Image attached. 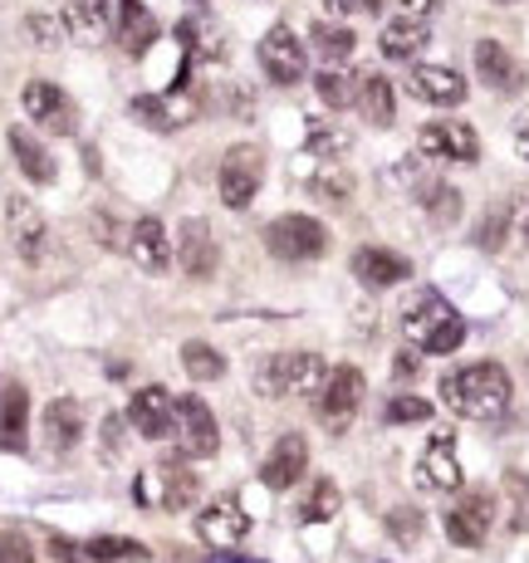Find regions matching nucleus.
I'll return each mask as SVG.
<instances>
[{"label":"nucleus","mask_w":529,"mask_h":563,"mask_svg":"<svg viewBox=\"0 0 529 563\" xmlns=\"http://www.w3.org/2000/svg\"><path fill=\"white\" fill-rule=\"evenodd\" d=\"M515 387H510V373L500 363H466L456 373L441 377V402H447L456 417L466 421H491L510 407Z\"/></svg>","instance_id":"nucleus-1"},{"label":"nucleus","mask_w":529,"mask_h":563,"mask_svg":"<svg viewBox=\"0 0 529 563\" xmlns=\"http://www.w3.org/2000/svg\"><path fill=\"white\" fill-rule=\"evenodd\" d=\"M403 333L412 349L422 353H437V358H447V353H456L461 343H466V319H461L456 309L447 305L441 295H417L412 305L403 313Z\"/></svg>","instance_id":"nucleus-2"},{"label":"nucleus","mask_w":529,"mask_h":563,"mask_svg":"<svg viewBox=\"0 0 529 563\" xmlns=\"http://www.w3.org/2000/svg\"><path fill=\"white\" fill-rule=\"evenodd\" d=\"M323 383H329V363L319 353H275L269 363H261L255 373V387L265 397H279V402H295V397H319Z\"/></svg>","instance_id":"nucleus-3"},{"label":"nucleus","mask_w":529,"mask_h":563,"mask_svg":"<svg viewBox=\"0 0 529 563\" xmlns=\"http://www.w3.org/2000/svg\"><path fill=\"white\" fill-rule=\"evenodd\" d=\"M137 505H153V510H187L191 500H197V475L187 471V461H157L153 471L137 475Z\"/></svg>","instance_id":"nucleus-4"},{"label":"nucleus","mask_w":529,"mask_h":563,"mask_svg":"<svg viewBox=\"0 0 529 563\" xmlns=\"http://www.w3.org/2000/svg\"><path fill=\"white\" fill-rule=\"evenodd\" d=\"M265 245L279 260H319L329 251V231L315 216H279V221L265 225Z\"/></svg>","instance_id":"nucleus-5"},{"label":"nucleus","mask_w":529,"mask_h":563,"mask_svg":"<svg viewBox=\"0 0 529 563\" xmlns=\"http://www.w3.org/2000/svg\"><path fill=\"white\" fill-rule=\"evenodd\" d=\"M363 393H368V383H363V373L353 363L329 367V383H323V393H319V421L329 431H343L353 417H359Z\"/></svg>","instance_id":"nucleus-6"},{"label":"nucleus","mask_w":529,"mask_h":563,"mask_svg":"<svg viewBox=\"0 0 529 563\" xmlns=\"http://www.w3.org/2000/svg\"><path fill=\"white\" fill-rule=\"evenodd\" d=\"M417 153L431 157V162H476L481 157V137L471 123H456V118H437L417 133Z\"/></svg>","instance_id":"nucleus-7"},{"label":"nucleus","mask_w":529,"mask_h":563,"mask_svg":"<svg viewBox=\"0 0 529 563\" xmlns=\"http://www.w3.org/2000/svg\"><path fill=\"white\" fill-rule=\"evenodd\" d=\"M495 525V495L491 490H466L447 510V539L456 549H481Z\"/></svg>","instance_id":"nucleus-8"},{"label":"nucleus","mask_w":529,"mask_h":563,"mask_svg":"<svg viewBox=\"0 0 529 563\" xmlns=\"http://www.w3.org/2000/svg\"><path fill=\"white\" fill-rule=\"evenodd\" d=\"M20 103H25L30 123H40L45 133H74V128H79V108L49 79H30L25 89H20Z\"/></svg>","instance_id":"nucleus-9"},{"label":"nucleus","mask_w":529,"mask_h":563,"mask_svg":"<svg viewBox=\"0 0 529 563\" xmlns=\"http://www.w3.org/2000/svg\"><path fill=\"white\" fill-rule=\"evenodd\" d=\"M5 231H10V245L25 265H40L49 251V225H45V211L25 197H10L5 201Z\"/></svg>","instance_id":"nucleus-10"},{"label":"nucleus","mask_w":529,"mask_h":563,"mask_svg":"<svg viewBox=\"0 0 529 563\" xmlns=\"http://www.w3.org/2000/svg\"><path fill=\"white\" fill-rule=\"evenodd\" d=\"M261 177H265L261 147H235V153H225V162H221V201L231 206V211H245V206L255 201V191H261Z\"/></svg>","instance_id":"nucleus-11"},{"label":"nucleus","mask_w":529,"mask_h":563,"mask_svg":"<svg viewBox=\"0 0 529 563\" xmlns=\"http://www.w3.org/2000/svg\"><path fill=\"white\" fill-rule=\"evenodd\" d=\"M177 437H181V456L187 461H211L221 451V427H216L211 407L201 397H181L177 402Z\"/></svg>","instance_id":"nucleus-12"},{"label":"nucleus","mask_w":529,"mask_h":563,"mask_svg":"<svg viewBox=\"0 0 529 563\" xmlns=\"http://www.w3.org/2000/svg\"><path fill=\"white\" fill-rule=\"evenodd\" d=\"M305 45H299V35L289 25H275V30H265V40H261V69H265V79L269 84H299L305 79Z\"/></svg>","instance_id":"nucleus-13"},{"label":"nucleus","mask_w":529,"mask_h":563,"mask_svg":"<svg viewBox=\"0 0 529 563\" xmlns=\"http://www.w3.org/2000/svg\"><path fill=\"white\" fill-rule=\"evenodd\" d=\"M197 534L216 549H235L245 534H251V515H245V505L235 500V495H221V500H211L207 510H201Z\"/></svg>","instance_id":"nucleus-14"},{"label":"nucleus","mask_w":529,"mask_h":563,"mask_svg":"<svg viewBox=\"0 0 529 563\" xmlns=\"http://www.w3.org/2000/svg\"><path fill=\"white\" fill-rule=\"evenodd\" d=\"M128 427L147 441H162L177 427V402L167 397V387H137L133 402H128Z\"/></svg>","instance_id":"nucleus-15"},{"label":"nucleus","mask_w":529,"mask_h":563,"mask_svg":"<svg viewBox=\"0 0 529 563\" xmlns=\"http://www.w3.org/2000/svg\"><path fill=\"white\" fill-rule=\"evenodd\" d=\"M133 113L147 128H157V133H177V128H187L201 113V103H197V93H137Z\"/></svg>","instance_id":"nucleus-16"},{"label":"nucleus","mask_w":529,"mask_h":563,"mask_svg":"<svg viewBox=\"0 0 529 563\" xmlns=\"http://www.w3.org/2000/svg\"><path fill=\"white\" fill-rule=\"evenodd\" d=\"M417 481L441 495L461 490V461H456V437H451V431H437V437L427 441L422 461H417Z\"/></svg>","instance_id":"nucleus-17"},{"label":"nucleus","mask_w":529,"mask_h":563,"mask_svg":"<svg viewBox=\"0 0 529 563\" xmlns=\"http://www.w3.org/2000/svg\"><path fill=\"white\" fill-rule=\"evenodd\" d=\"M407 89H412V99L437 103V108L466 103V79H461L451 64H417V69L407 74Z\"/></svg>","instance_id":"nucleus-18"},{"label":"nucleus","mask_w":529,"mask_h":563,"mask_svg":"<svg viewBox=\"0 0 529 563\" xmlns=\"http://www.w3.org/2000/svg\"><path fill=\"white\" fill-rule=\"evenodd\" d=\"M177 45H181V59L191 64H221L225 59V30L216 25L207 10H197V15H181L177 20Z\"/></svg>","instance_id":"nucleus-19"},{"label":"nucleus","mask_w":529,"mask_h":563,"mask_svg":"<svg viewBox=\"0 0 529 563\" xmlns=\"http://www.w3.org/2000/svg\"><path fill=\"white\" fill-rule=\"evenodd\" d=\"M59 30L74 40V45L93 49L113 35V20H108V0H69L59 10Z\"/></svg>","instance_id":"nucleus-20"},{"label":"nucleus","mask_w":529,"mask_h":563,"mask_svg":"<svg viewBox=\"0 0 529 563\" xmlns=\"http://www.w3.org/2000/svg\"><path fill=\"white\" fill-rule=\"evenodd\" d=\"M305 471H309V446H305V437H279L275 446H269V456L261 465V481L269 485V490H289V485H299L305 481Z\"/></svg>","instance_id":"nucleus-21"},{"label":"nucleus","mask_w":529,"mask_h":563,"mask_svg":"<svg viewBox=\"0 0 529 563\" xmlns=\"http://www.w3.org/2000/svg\"><path fill=\"white\" fill-rule=\"evenodd\" d=\"M353 275H359L363 289H393L403 285L407 275H412V265H407L397 251H383V245H363L359 255H353Z\"/></svg>","instance_id":"nucleus-22"},{"label":"nucleus","mask_w":529,"mask_h":563,"mask_svg":"<svg viewBox=\"0 0 529 563\" xmlns=\"http://www.w3.org/2000/svg\"><path fill=\"white\" fill-rule=\"evenodd\" d=\"M113 35L123 45L128 59H143L157 40V20L143 10V0H118V15H113Z\"/></svg>","instance_id":"nucleus-23"},{"label":"nucleus","mask_w":529,"mask_h":563,"mask_svg":"<svg viewBox=\"0 0 529 563\" xmlns=\"http://www.w3.org/2000/svg\"><path fill=\"white\" fill-rule=\"evenodd\" d=\"M177 260H181V269H187L191 279H211L216 275V260H221V251H216V235H211L207 221H187V225H181Z\"/></svg>","instance_id":"nucleus-24"},{"label":"nucleus","mask_w":529,"mask_h":563,"mask_svg":"<svg viewBox=\"0 0 529 563\" xmlns=\"http://www.w3.org/2000/svg\"><path fill=\"white\" fill-rule=\"evenodd\" d=\"M476 74H481L485 89H495V93H515L525 84L515 54L505 45H495V40H481V45H476Z\"/></svg>","instance_id":"nucleus-25"},{"label":"nucleus","mask_w":529,"mask_h":563,"mask_svg":"<svg viewBox=\"0 0 529 563\" xmlns=\"http://www.w3.org/2000/svg\"><path fill=\"white\" fill-rule=\"evenodd\" d=\"M128 255L147 269V275H162L172 265V245H167V231H162L157 216H143V221L128 231Z\"/></svg>","instance_id":"nucleus-26"},{"label":"nucleus","mask_w":529,"mask_h":563,"mask_svg":"<svg viewBox=\"0 0 529 563\" xmlns=\"http://www.w3.org/2000/svg\"><path fill=\"white\" fill-rule=\"evenodd\" d=\"M84 437V407L74 402V397H54V402L45 407V446L49 451H74Z\"/></svg>","instance_id":"nucleus-27"},{"label":"nucleus","mask_w":529,"mask_h":563,"mask_svg":"<svg viewBox=\"0 0 529 563\" xmlns=\"http://www.w3.org/2000/svg\"><path fill=\"white\" fill-rule=\"evenodd\" d=\"M431 40V25L422 15H397L393 25H383V35H377V49L387 54V59H412V54H422Z\"/></svg>","instance_id":"nucleus-28"},{"label":"nucleus","mask_w":529,"mask_h":563,"mask_svg":"<svg viewBox=\"0 0 529 563\" xmlns=\"http://www.w3.org/2000/svg\"><path fill=\"white\" fill-rule=\"evenodd\" d=\"M10 153H15V162H20V172H25L35 187H49L54 181V157H49V147L40 143L30 128H10Z\"/></svg>","instance_id":"nucleus-29"},{"label":"nucleus","mask_w":529,"mask_h":563,"mask_svg":"<svg viewBox=\"0 0 529 563\" xmlns=\"http://www.w3.org/2000/svg\"><path fill=\"white\" fill-rule=\"evenodd\" d=\"M25 421H30V397L20 383H10L5 393H0V451L25 446Z\"/></svg>","instance_id":"nucleus-30"},{"label":"nucleus","mask_w":529,"mask_h":563,"mask_svg":"<svg viewBox=\"0 0 529 563\" xmlns=\"http://www.w3.org/2000/svg\"><path fill=\"white\" fill-rule=\"evenodd\" d=\"M359 113L368 118L373 128H387L397 118V93H393V84H387L383 74H368V79L359 84Z\"/></svg>","instance_id":"nucleus-31"},{"label":"nucleus","mask_w":529,"mask_h":563,"mask_svg":"<svg viewBox=\"0 0 529 563\" xmlns=\"http://www.w3.org/2000/svg\"><path fill=\"white\" fill-rule=\"evenodd\" d=\"M353 49H359V35H353L349 25H333V20H319V25H315V54L329 64V69L349 64Z\"/></svg>","instance_id":"nucleus-32"},{"label":"nucleus","mask_w":529,"mask_h":563,"mask_svg":"<svg viewBox=\"0 0 529 563\" xmlns=\"http://www.w3.org/2000/svg\"><path fill=\"white\" fill-rule=\"evenodd\" d=\"M79 554L89 563H143L147 544H137V539H118V534H99V539H89V544H79Z\"/></svg>","instance_id":"nucleus-33"},{"label":"nucleus","mask_w":529,"mask_h":563,"mask_svg":"<svg viewBox=\"0 0 529 563\" xmlns=\"http://www.w3.org/2000/svg\"><path fill=\"white\" fill-rule=\"evenodd\" d=\"M339 505H343L339 485H333L329 475H319V481L309 485L305 505H299V519H305V525H323V519H333V515H339Z\"/></svg>","instance_id":"nucleus-34"},{"label":"nucleus","mask_w":529,"mask_h":563,"mask_svg":"<svg viewBox=\"0 0 529 563\" xmlns=\"http://www.w3.org/2000/svg\"><path fill=\"white\" fill-rule=\"evenodd\" d=\"M181 367H187L197 383H216V377L225 373V358L211 349V343H187V349H181Z\"/></svg>","instance_id":"nucleus-35"},{"label":"nucleus","mask_w":529,"mask_h":563,"mask_svg":"<svg viewBox=\"0 0 529 563\" xmlns=\"http://www.w3.org/2000/svg\"><path fill=\"white\" fill-rule=\"evenodd\" d=\"M422 206H427V216L437 225H451L456 221V211H461V191L447 187V181H431V187H422Z\"/></svg>","instance_id":"nucleus-36"},{"label":"nucleus","mask_w":529,"mask_h":563,"mask_svg":"<svg viewBox=\"0 0 529 563\" xmlns=\"http://www.w3.org/2000/svg\"><path fill=\"white\" fill-rule=\"evenodd\" d=\"M319 99L329 108H349V103H359V84H353L349 74H339V69H323L319 74Z\"/></svg>","instance_id":"nucleus-37"},{"label":"nucleus","mask_w":529,"mask_h":563,"mask_svg":"<svg viewBox=\"0 0 529 563\" xmlns=\"http://www.w3.org/2000/svg\"><path fill=\"white\" fill-rule=\"evenodd\" d=\"M505 500H510V529H529V475L525 471L505 475Z\"/></svg>","instance_id":"nucleus-38"},{"label":"nucleus","mask_w":529,"mask_h":563,"mask_svg":"<svg viewBox=\"0 0 529 563\" xmlns=\"http://www.w3.org/2000/svg\"><path fill=\"white\" fill-rule=\"evenodd\" d=\"M309 191H315L319 201H349L353 197V177L349 172H333V167H323L309 177Z\"/></svg>","instance_id":"nucleus-39"},{"label":"nucleus","mask_w":529,"mask_h":563,"mask_svg":"<svg viewBox=\"0 0 529 563\" xmlns=\"http://www.w3.org/2000/svg\"><path fill=\"white\" fill-rule=\"evenodd\" d=\"M387 534H393L397 544H417V539H422V510H412V505H397V510L387 515Z\"/></svg>","instance_id":"nucleus-40"},{"label":"nucleus","mask_w":529,"mask_h":563,"mask_svg":"<svg viewBox=\"0 0 529 563\" xmlns=\"http://www.w3.org/2000/svg\"><path fill=\"white\" fill-rule=\"evenodd\" d=\"M383 417L393 421V427H407V421H427V417H431V402H427V397H393Z\"/></svg>","instance_id":"nucleus-41"},{"label":"nucleus","mask_w":529,"mask_h":563,"mask_svg":"<svg viewBox=\"0 0 529 563\" xmlns=\"http://www.w3.org/2000/svg\"><path fill=\"white\" fill-rule=\"evenodd\" d=\"M123 427H128V417H103V427H99V456L103 461L123 456Z\"/></svg>","instance_id":"nucleus-42"},{"label":"nucleus","mask_w":529,"mask_h":563,"mask_svg":"<svg viewBox=\"0 0 529 563\" xmlns=\"http://www.w3.org/2000/svg\"><path fill=\"white\" fill-rule=\"evenodd\" d=\"M0 563H35V549L20 529H0Z\"/></svg>","instance_id":"nucleus-43"},{"label":"nucleus","mask_w":529,"mask_h":563,"mask_svg":"<svg viewBox=\"0 0 529 563\" xmlns=\"http://www.w3.org/2000/svg\"><path fill=\"white\" fill-rule=\"evenodd\" d=\"M349 147V133H339V128H315L309 133V153H343Z\"/></svg>","instance_id":"nucleus-44"},{"label":"nucleus","mask_w":529,"mask_h":563,"mask_svg":"<svg viewBox=\"0 0 529 563\" xmlns=\"http://www.w3.org/2000/svg\"><path fill=\"white\" fill-rule=\"evenodd\" d=\"M329 5V15H368V10H377V0H323Z\"/></svg>","instance_id":"nucleus-45"},{"label":"nucleus","mask_w":529,"mask_h":563,"mask_svg":"<svg viewBox=\"0 0 529 563\" xmlns=\"http://www.w3.org/2000/svg\"><path fill=\"white\" fill-rule=\"evenodd\" d=\"M397 5H403L407 10V15H431V10H441V5H447V0H397Z\"/></svg>","instance_id":"nucleus-46"},{"label":"nucleus","mask_w":529,"mask_h":563,"mask_svg":"<svg viewBox=\"0 0 529 563\" xmlns=\"http://www.w3.org/2000/svg\"><path fill=\"white\" fill-rule=\"evenodd\" d=\"M393 373H397V377H417V358H412V353H397V358H393Z\"/></svg>","instance_id":"nucleus-47"},{"label":"nucleus","mask_w":529,"mask_h":563,"mask_svg":"<svg viewBox=\"0 0 529 563\" xmlns=\"http://www.w3.org/2000/svg\"><path fill=\"white\" fill-rule=\"evenodd\" d=\"M515 153L529 157V113L520 118V128H515Z\"/></svg>","instance_id":"nucleus-48"},{"label":"nucleus","mask_w":529,"mask_h":563,"mask_svg":"<svg viewBox=\"0 0 529 563\" xmlns=\"http://www.w3.org/2000/svg\"><path fill=\"white\" fill-rule=\"evenodd\" d=\"M525 241H529V216H525Z\"/></svg>","instance_id":"nucleus-49"}]
</instances>
